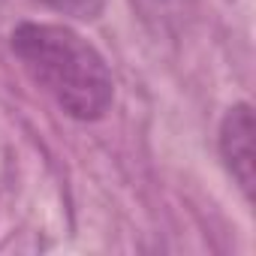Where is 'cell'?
Segmentation results:
<instances>
[{
	"mask_svg": "<svg viewBox=\"0 0 256 256\" xmlns=\"http://www.w3.org/2000/svg\"><path fill=\"white\" fill-rule=\"evenodd\" d=\"M12 54L70 118L100 120L112 108L114 82L102 54L72 28L48 22H22L10 36Z\"/></svg>",
	"mask_w": 256,
	"mask_h": 256,
	"instance_id": "cell-1",
	"label": "cell"
},
{
	"mask_svg": "<svg viewBox=\"0 0 256 256\" xmlns=\"http://www.w3.org/2000/svg\"><path fill=\"white\" fill-rule=\"evenodd\" d=\"M46 6H52L54 12H64V16H72L78 22H94L102 6H106V0H42Z\"/></svg>",
	"mask_w": 256,
	"mask_h": 256,
	"instance_id": "cell-3",
	"label": "cell"
},
{
	"mask_svg": "<svg viewBox=\"0 0 256 256\" xmlns=\"http://www.w3.org/2000/svg\"><path fill=\"white\" fill-rule=\"evenodd\" d=\"M256 124H253V108L250 102H235L223 120H220V154L226 160V169L238 181L247 199H253V184H256Z\"/></svg>",
	"mask_w": 256,
	"mask_h": 256,
	"instance_id": "cell-2",
	"label": "cell"
}]
</instances>
